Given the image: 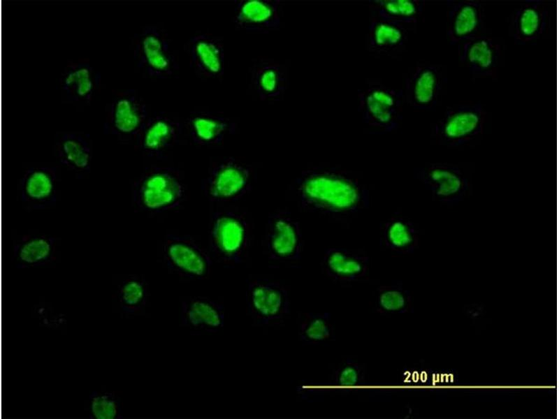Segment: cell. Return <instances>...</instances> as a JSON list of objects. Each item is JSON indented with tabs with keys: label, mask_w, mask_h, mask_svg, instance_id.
Here are the masks:
<instances>
[{
	"label": "cell",
	"mask_w": 559,
	"mask_h": 419,
	"mask_svg": "<svg viewBox=\"0 0 559 419\" xmlns=\"http://www.w3.org/2000/svg\"><path fill=\"white\" fill-rule=\"evenodd\" d=\"M300 206L307 212L342 218L369 204V193L357 179L333 168L304 170L294 182Z\"/></svg>",
	"instance_id": "obj_1"
},
{
	"label": "cell",
	"mask_w": 559,
	"mask_h": 419,
	"mask_svg": "<svg viewBox=\"0 0 559 419\" xmlns=\"http://www.w3.org/2000/svg\"><path fill=\"white\" fill-rule=\"evenodd\" d=\"M185 186L180 175L168 167H150L135 182L131 200L140 211L161 213L180 206Z\"/></svg>",
	"instance_id": "obj_2"
},
{
	"label": "cell",
	"mask_w": 559,
	"mask_h": 419,
	"mask_svg": "<svg viewBox=\"0 0 559 419\" xmlns=\"http://www.w3.org/2000/svg\"><path fill=\"white\" fill-rule=\"evenodd\" d=\"M358 112L363 124L377 133L397 130L402 120V89H395L377 80L366 81L358 90Z\"/></svg>",
	"instance_id": "obj_3"
},
{
	"label": "cell",
	"mask_w": 559,
	"mask_h": 419,
	"mask_svg": "<svg viewBox=\"0 0 559 419\" xmlns=\"http://www.w3.org/2000/svg\"><path fill=\"white\" fill-rule=\"evenodd\" d=\"M133 55L138 68L152 79L170 78L179 69L168 34L157 25H146L135 34Z\"/></svg>",
	"instance_id": "obj_4"
},
{
	"label": "cell",
	"mask_w": 559,
	"mask_h": 419,
	"mask_svg": "<svg viewBox=\"0 0 559 419\" xmlns=\"http://www.w3.org/2000/svg\"><path fill=\"white\" fill-rule=\"evenodd\" d=\"M249 228L246 219L231 210L216 211L212 216L209 243L219 261L231 265L244 260L249 243Z\"/></svg>",
	"instance_id": "obj_5"
},
{
	"label": "cell",
	"mask_w": 559,
	"mask_h": 419,
	"mask_svg": "<svg viewBox=\"0 0 559 419\" xmlns=\"http://www.w3.org/2000/svg\"><path fill=\"white\" fill-rule=\"evenodd\" d=\"M486 111L480 103L449 106L433 128V136L440 145L458 147L481 135L486 123Z\"/></svg>",
	"instance_id": "obj_6"
},
{
	"label": "cell",
	"mask_w": 559,
	"mask_h": 419,
	"mask_svg": "<svg viewBox=\"0 0 559 419\" xmlns=\"http://www.w3.org/2000/svg\"><path fill=\"white\" fill-rule=\"evenodd\" d=\"M245 301L247 312L259 326H271L282 321L290 312L288 292L280 283L268 279L248 282Z\"/></svg>",
	"instance_id": "obj_7"
},
{
	"label": "cell",
	"mask_w": 559,
	"mask_h": 419,
	"mask_svg": "<svg viewBox=\"0 0 559 419\" xmlns=\"http://www.w3.org/2000/svg\"><path fill=\"white\" fill-rule=\"evenodd\" d=\"M162 258L170 272L194 280L206 277L212 264L208 252L186 235H167L162 245Z\"/></svg>",
	"instance_id": "obj_8"
},
{
	"label": "cell",
	"mask_w": 559,
	"mask_h": 419,
	"mask_svg": "<svg viewBox=\"0 0 559 419\" xmlns=\"http://www.w3.org/2000/svg\"><path fill=\"white\" fill-rule=\"evenodd\" d=\"M263 247L270 260H299L303 251V235L298 221L286 211L271 213L266 224Z\"/></svg>",
	"instance_id": "obj_9"
},
{
	"label": "cell",
	"mask_w": 559,
	"mask_h": 419,
	"mask_svg": "<svg viewBox=\"0 0 559 419\" xmlns=\"http://www.w3.org/2000/svg\"><path fill=\"white\" fill-rule=\"evenodd\" d=\"M148 119L143 99L134 90H126L108 104L103 131L119 140L129 141L138 138Z\"/></svg>",
	"instance_id": "obj_10"
},
{
	"label": "cell",
	"mask_w": 559,
	"mask_h": 419,
	"mask_svg": "<svg viewBox=\"0 0 559 419\" xmlns=\"http://www.w3.org/2000/svg\"><path fill=\"white\" fill-rule=\"evenodd\" d=\"M250 170L230 157L215 165L203 183V190L211 201L234 202L241 199L252 186Z\"/></svg>",
	"instance_id": "obj_11"
},
{
	"label": "cell",
	"mask_w": 559,
	"mask_h": 419,
	"mask_svg": "<svg viewBox=\"0 0 559 419\" xmlns=\"http://www.w3.org/2000/svg\"><path fill=\"white\" fill-rule=\"evenodd\" d=\"M414 176L430 191L433 200L447 205L463 201L470 189L464 172L451 163H429L416 169Z\"/></svg>",
	"instance_id": "obj_12"
},
{
	"label": "cell",
	"mask_w": 559,
	"mask_h": 419,
	"mask_svg": "<svg viewBox=\"0 0 559 419\" xmlns=\"http://www.w3.org/2000/svg\"><path fill=\"white\" fill-rule=\"evenodd\" d=\"M446 82V74L441 66L418 64L405 79L404 101L416 110H433L440 101Z\"/></svg>",
	"instance_id": "obj_13"
},
{
	"label": "cell",
	"mask_w": 559,
	"mask_h": 419,
	"mask_svg": "<svg viewBox=\"0 0 559 419\" xmlns=\"http://www.w3.org/2000/svg\"><path fill=\"white\" fill-rule=\"evenodd\" d=\"M280 0H239L233 6V22L238 30L249 34H267L282 25Z\"/></svg>",
	"instance_id": "obj_14"
},
{
	"label": "cell",
	"mask_w": 559,
	"mask_h": 419,
	"mask_svg": "<svg viewBox=\"0 0 559 419\" xmlns=\"http://www.w3.org/2000/svg\"><path fill=\"white\" fill-rule=\"evenodd\" d=\"M446 36L451 45L481 36L484 27V8L475 0H448Z\"/></svg>",
	"instance_id": "obj_15"
},
{
	"label": "cell",
	"mask_w": 559,
	"mask_h": 419,
	"mask_svg": "<svg viewBox=\"0 0 559 419\" xmlns=\"http://www.w3.org/2000/svg\"><path fill=\"white\" fill-rule=\"evenodd\" d=\"M184 48L190 66L199 78L215 80L224 75L225 50L219 38L198 33L188 40Z\"/></svg>",
	"instance_id": "obj_16"
},
{
	"label": "cell",
	"mask_w": 559,
	"mask_h": 419,
	"mask_svg": "<svg viewBox=\"0 0 559 419\" xmlns=\"http://www.w3.org/2000/svg\"><path fill=\"white\" fill-rule=\"evenodd\" d=\"M57 168L34 166L24 173L19 184L20 198L28 210H44L53 206L57 198Z\"/></svg>",
	"instance_id": "obj_17"
},
{
	"label": "cell",
	"mask_w": 559,
	"mask_h": 419,
	"mask_svg": "<svg viewBox=\"0 0 559 419\" xmlns=\"http://www.w3.org/2000/svg\"><path fill=\"white\" fill-rule=\"evenodd\" d=\"M249 87L260 101L275 103L282 101L289 86L286 66L273 59L253 61L249 71Z\"/></svg>",
	"instance_id": "obj_18"
},
{
	"label": "cell",
	"mask_w": 559,
	"mask_h": 419,
	"mask_svg": "<svg viewBox=\"0 0 559 419\" xmlns=\"http://www.w3.org/2000/svg\"><path fill=\"white\" fill-rule=\"evenodd\" d=\"M183 124L164 112L149 117L137 139L141 151L148 157H162L177 142Z\"/></svg>",
	"instance_id": "obj_19"
},
{
	"label": "cell",
	"mask_w": 559,
	"mask_h": 419,
	"mask_svg": "<svg viewBox=\"0 0 559 419\" xmlns=\"http://www.w3.org/2000/svg\"><path fill=\"white\" fill-rule=\"evenodd\" d=\"M548 21L549 11L543 1H525L511 16L509 34L516 45L532 44L544 34Z\"/></svg>",
	"instance_id": "obj_20"
},
{
	"label": "cell",
	"mask_w": 559,
	"mask_h": 419,
	"mask_svg": "<svg viewBox=\"0 0 559 419\" xmlns=\"http://www.w3.org/2000/svg\"><path fill=\"white\" fill-rule=\"evenodd\" d=\"M460 61L474 78L493 76L499 65L501 49L494 39L479 36L458 45Z\"/></svg>",
	"instance_id": "obj_21"
},
{
	"label": "cell",
	"mask_w": 559,
	"mask_h": 419,
	"mask_svg": "<svg viewBox=\"0 0 559 419\" xmlns=\"http://www.w3.org/2000/svg\"><path fill=\"white\" fill-rule=\"evenodd\" d=\"M180 319L182 325L191 332H218L224 325V308L208 297H191L182 302Z\"/></svg>",
	"instance_id": "obj_22"
},
{
	"label": "cell",
	"mask_w": 559,
	"mask_h": 419,
	"mask_svg": "<svg viewBox=\"0 0 559 419\" xmlns=\"http://www.w3.org/2000/svg\"><path fill=\"white\" fill-rule=\"evenodd\" d=\"M59 88L68 101L85 105L92 100L100 83V74L89 63L67 65L59 78Z\"/></svg>",
	"instance_id": "obj_23"
},
{
	"label": "cell",
	"mask_w": 559,
	"mask_h": 419,
	"mask_svg": "<svg viewBox=\"0 0 559 419\" xmlns=\"http://www.w3.org/2000/svg\"><path fill=\"white\" fill-rule=\"evenodd\" d=\"M58 161L78 175L88 173L92 160V143L89 135L78 131L59 132L54 140Z\"/></svg>",
	"instance_id": "obj_24"
},
{
	"label": "cell",
	"mask_w": 559,
	"mask_h": 419,
	"mask_svg": "<svg viewBox=\"0 0 559 419\" xmlns=\"http://www.w3.org/2000/svg\"><path fill=\"white\" fill-rule=\"evenodd\" d=\"M369 265L368 257L359 251L333 247L326 251L321 267L326 274L339 283H351L365 277Z\"/></svg>",
	"instance_id": "obj_25"
},
{
	"label": "cell",
	"mask_w": 559,
	"mask_h": 419,
	"mask_svg": "<svg viewBox=\"0 0 559 419\" xmlns=\"http://www.w3.org/2000/svg\"><path fill=\"white\" fill-rule=\"evenodd\" d=\"M192 140L201 146L221 143L235 133L236 124L231 118L210 111L192 112L186 121Z\"/></svg>",
	"instance_id": "obj_26"
},
{
	"label": "cell",
	"mask_w": 559,
	"mask_h": 419,
	"mask_svg": "<svg viewBox=\"0 0 559 419\" xmlns=\"http://www.w3.org/2000/svg\"><path fill=\"white\" fill-rule=\"evenodd\" d=\"M56 245L57 239L49 235H22L13 243V260L20 269L45 265L54 260Z\"/></svg>",
	"instance_id": "obj_27"
},
{
	"label": "cell",
	"mask_w": 559,
	"mask_h": 419,
	"mask_svg": "<svg viewBox=\"0 0 559 419\" xmlns=\"http://www.w3.org/2000/svg\"><path fill=\"white\" fill-rule=\"evenodd\" d=\"M411 29L372 15L367 34V49L377 55L400 53L405 47Z\"/></svg>",
	"instance_id": "obj_28"
},
{
	"label": "cell",
	"mask_w": 559,
	"mask_h": 419,
	"mask_svg": "<svg viewBox=\"0 0 559 419\" xmlns=\"http://www.w3.org/2000/svg\"><path fill=\"white\" fill-rule=\"evenodd\" d=\"M371 15L412 29L422 15L425 1L421 0H373L370 1Z\"/></svg>",
	"instance_id": "obj_29"
},
{
	"label": "cell",
	"mask_w": 559,
	"mask_h": 419,
	"mask_svg": "<svg viewBox=\"0 0 559 419\" xmlns=\"http://www.w3.org/2000/svg\"><path fill=\"white\" fill-rule=\"evenodd\" d=\"M382 239L387 249L399 253H412L419 245V233L414 224L400 216L390 218L384 223Z\"/></svg>",
	"instance_id": "obj_30"
},
{
	"label": "cell",
	"mask_w": 559,
	"mask_h": 419,
	"mask_svg": "<svg viewBox=\"0 0 559 419\" xmlns=\"http://www.w3.org/2000/svg\"><path fill=\"white\" fill-rule=\"evenodd\" d=\"M116 295L118 308L123 314L138 316L145 310L148 300V284L143 277L127 275L119 281Z\"/></svg>",
	"instance_id": "obj_31"
},
{
	"label": "cell",
	"mask_w": 559,
	"mask_h": 419,
	"mask_svg": "<svg viewBox=\"0 0 559 419\" xmlns=\"http://www.w3.org/2000/svg\"><path fill=\"white\" fill-rule=\"evenodd\" d=\"M298 337L306 344L318 345L326 343L334 337V325L329 312L304 314L298 323Z\"/></svg>",
	"instance_id": "obj_32"
},
{
	"label": "cell",
	"mask_w": 559,
	"mask_h": 419,
	"mask_svg": "<svg viewBox=\"0 0 559 419\" xmlns=\"http://www.w3.org/2000/svg\"><path fill=\"white\" fill-rule=\"evenodd\" d=\"M86 410L92 419L123 418L120 399L113 392L92 391Z\"/></svg>",
	"instance_id": "obj_33"
},
{
	"label": "cell",
	"mask_w": 559,
	"mask_h": 419,
	"mask_svg": "<svg viewBox=\"0 0 559 419\" xmlns=\"http://www.w3.org/2000/svg\"><path fill=\"white\" fill-rule=\"evenodd\" d=\"M408 295L398 284L380 287L375 297L376 310L382 314L403 312L407 307Z\"/></svg>",
	"instance_id": "obj_34"
},
{
	"label": "cell",
	"mask_w": 559,
	"mask_h": 419,
	"mask_svg": "<svg viewBox=\"0 0 559 419\" xmlns=\"http://www.w3.org/2000/svg\"><path fill=\"white\" fill-rule=\"evenodd\" d=\"M365 367L354 360L340 364L333 375V384L340 388H354L363 384L365 379Z\"/></svg>",
	"instance_id": "obj_35"
}]
</instances>
